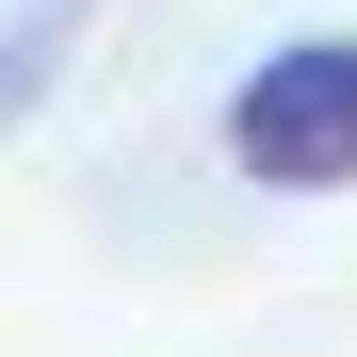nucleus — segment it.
I'll return each instance as SVG.
<instances>
[{
  "label": "nucleus",
  "mask_w": 357,
  "mask_h": 357,
  "mask_svg": "<svg viewBox=\"0 0 357 357\" xmlns=\"http://www.w3.org/2000/svg\"><path fill=\"white\" fill-rule=\"evenodd\" d=\"M49 49H66V33H0V98H17V82H49Z\"/></svg>",
  "instance_id": "nucleus-2"
},
{
  "label": "nucleus",
  "mask_w": 357,
  "mask_h": 357,
  "mask_svg": "<svg viewBox=\"0 0 357 357\" xmlns=\"http://www.w3.org/2000/svg\"><path fill=\"white\" fill-rule=\"evenodd\" d=\"M227 162L260 195H357V33L260 49L244 98H227Z\"/></svg>",
  "instance_id": "nucleus-1"
}]
</instances>
